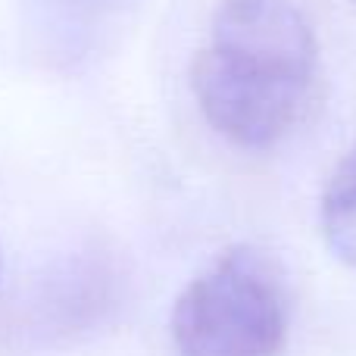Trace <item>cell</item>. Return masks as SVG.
Instances as JSON below:
<instances>
[{
    "label": "cell",
    "mask_w": 356,
    "mask_h": 356,
    "mask_svg": "<svg viewBox=\"0 0 356 356\" xmlns=\"http://www.w3.org/2000/svg\"><path fill=\"white\" fill-rule=\"evenodd\" d=\"M316 66V31L294 0H222L209 44L191 66V88L222 138L269 150L300 119Z\"/></svg>",
    "instance_id": "obj_1"
},
{
    "label": "cell",
    "mask_w": 356,
    "mask_h": 356,
    "mask_svg": "<svg viewBox=\"0 0 356 356\" xmlns=\"http://www.w3.org/2000/svg\"><path fill=\"white\" fill-rule=\"evenodd\" d=\"M181 356H278L288 341V294L257 247L225 250L172 309Z\"/></svg>",
    "instance_id": "obj_2"
},
{
    "label": "cell",
    "mask_w": 356,
    "mask_h": 356,
    "mask_svg": "<svg viewBox=\"0 0 356 356\" xmlns=\"http://www.w3.org/2000/svg\"><path fill=\"white\" fill-rule=\"evenodd\" d=\"M119 303V272L94 250L75 257L41 284L35 297V325L50 338L91 332Z\"/></svg>",
    "instance_id": "obj_3"
},
{
    "label": "cell",
    "mask_w": 356,
    "mask_h": 356,
    "mask_svg": "<svg viewBox=\"0 0 356 356\" xmlns=\"http://www.w3.org/2000/svg\"><path fill=\"white\" fill-rule=\"evenodd\" d=\"M319 222L328 250L356 269V144L328 178L319 203Z\"/></svg>",
    "instance_id": "obj_4"
},
{
    "label": "cell",
    "mask_w": 356,
    "mask_h": 356,
    "mask_svg": "<svg viewBox=\"0 0 356 356\" xmlns=\"http://www.w3.org/2000/svg\"><path fill=\"white\" fill-rule=\"evenodd\" d=\"M44 13V25L60 44L66 56H75L88 50L94 35H100L104 22L119 13L122 0H38Z\"/></svg>",
    "instance_id": "obj_5"
},
{
    "label": "cell",
    "mask_w": 356,
    "mask_h": 356,
    "mask_svg": "<svg viewBox=\"0 0 356 356\" xmlns=\"http://www.w3.org/2000/svg\"><path fill=\"white\" fill-rule=\"evenodd\" d=\"M350 3H353V6H356V0H350Z\"/></svg>",
    "instance_id": "obj_6"
}]
</instances>
